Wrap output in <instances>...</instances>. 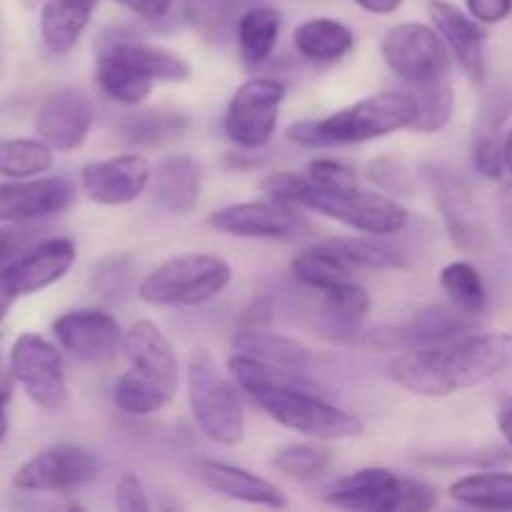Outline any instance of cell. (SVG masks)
I'll return each instance as SVG.
<instances>
[{
    "label": "cell",
    "mask_w": 512,
    "mask_h": 512,
    "mask_svg": "<svg viewBox=\"0 0 512 512\" xmlns=\"http://www.w3.org/2000/svg\"><path fill=\"white\" fill-rule=\"evenodd\" d=\"M290 268H293V275L300 283L313 290H320V293L353 275L350 265L325 240L313 245V248L300 250L293 258V263H290Z\"/></svg>",
    "instance_id": "35"
},
{
    "label": "cell",
    "mask_w": 512,
    "mask_h": 512,
    "mask_svg": "<svg viewBox=\"0 0 512 512\" xmlns=\"http://www.w3.org/2000/svg\"><path fill=\"white\" fill-rule=\"evenodd\" d=\"M153 180L150 163L138 153L115 155L108 160H93L80 170V188L98 205L135 203Z\"/></svg>",
    "instance_id": "17"
},
{
    "label": "cell",
    "mask_w": 512,
    "mask_h": 512,
    "mask_svg": "<svg viewBox=\"0 0 512 512\" xmlns=\"http://www.w3.org/2000/svg\"><path fill=\"white\" fill-rule=\"evenodd\" d=\"M5 403H8V393H5V390H0V443H3L5 435H8V415H5Z\"/></svg>",
    "instance_id": "49"
},
{
    "label": "cell",
    "mask_w": 512,
    "mask_h": 512,
    "mask_svg": "<svg viewBox=\"0 0 512 512\" xmlns=\"http://www.w3.org/2000/svg\"><path fill=\"white\" fill-rule=\"evenodd\" d=\"M512 363L510 333H470L430 348L400 350L388 363L390 380L425 398H448L503 373Z\"/></svg>",
    "instance_id": "1"
},
{
    "label": "cell",
    "mask_w": 512,
    "mask_h": 512,
    "mask_svg": "<svg viewBox=\"0 0 512 512\" xmlns=\"http://www.w3.org/2000/svg\"><path fill=\"white\" fill-rule=\"evenodd\" d=\"M98 0H45L40 10V38L53 55L75 48L88 28Z\"/></svg>",
    "instance_id": "25"
},
{
    "label": "cell",
    "mask_w": 512,
    "mask_h": 512,
    "mask_svg": "<svg viewBox=\"0 0 512 512\" xmlns=\"http://www.w3.org/2000/svg\"><path fill=\"white\" fill-rule=\"evenodd\" d=\"M208 225L218 233L250 240H290L310 230L295 205L273 198L225 205L208 215Z\"/></svg>",
    "instance_id": "14"
},
{
    "label": "cell",
    "mask_w": 512,
    "mask_h": 512,
    "mask_svg": "<svg viewBox=\"0 0 512 512\" xmlns=\"http://www.w3.org/2000/svg\"><path fill=\"white\" fill-rule=\"evenodd\" d=\"M263 190L268 198L295 205V208H308L360 233L378 235V238L400 233L410 220L408 208L388 195L365 193L360 188L328 190L315 185L308 175L288 173V170L268 175L263 180Z\"/></svg>",
    "instance_id": "3"
},
{
    "label": "cell",
    "mask_w": 512,
    "mask_h": 512,
    "mask_svg": "<svg viewBox=\"0 0 512 512\" xmlns=\"http://www.w3.org/2000/svg\"><path fill=\"white\" fill-rule=\"evenodd\" d=\"M473 165L483 178L500 180L505 168V138L500 135V120L483 115L473 138Z\"/></svg>",
    "instance_id": "39"
},
{
    "label": "cell",
    "mask_w": 512,
    "mask_h": 512,
    "mask_svg": "<svg viewBox=\"0 0 512 512\" xmlns=\"http://www.w3.org/2000/svg\"><path fill=\"white\" fill-rule=\"evenodd\" d=\"M323 310L335 333H355L360 328V323L368 318L370 295L363 285L353 283L350 278L340 280V283L323 290Z\"/></svg>",
    "instance_id": "33"
},
{
    "label": "cell",
    "mask_w": 512,
    "mask_h": 512,
    "mask_svg": "<svg viewBox=\"0 0 512 512\" xmlns=\"http://www.w3.org/2000/svg\"><path fill=\"white\" fill-rule=\"evenodd\" d=\"M325 503L365 512H423L438 505V493L423 480L400 478L388 468H363L335 480L325 493Z\"/></svg>",
    "instance_id": "9"
},
{
    "label": "cell",
    "mask_w": 512,
    "mask_h": 512,
    "mask_svg": "<svg viewBox=\"0 0 512 512\" xmlns=\"http://www.w3.org/2000/svg\"><path fill=\"white\" fill-rule=\"evenodd\" d=\"M283 100L285 85L275 78H250L238 85L223 118L230 143L245 150L265 148L278 128Z\"/></svg>",
    "instance_id": "10"
},
{
    "label": "cell",
    "mask_w": 512,
    "mask_h": 512,
    "mask_svg": "<svg viewBox=\"0 0 512 512\" xmlns=\"http://www.w3.org/2000/svg\"><path fill=\"white\" fill-rule=\"evenodd\" d=\"M93 105L78 90H58L40 103L35 115V133L58 153H73L93 128Z\"/></svg>",
    "instance_id": "18"
},
{
    "label": "cell",
    "mask_w": 512,
    "mask_h": 512,
    "mask_svg": "<svg viewBox=\"0 0 512 512\" xmlns=\"http://www.w3.org/2000/svg\"><path fill=\"white\" fill-rule=\"evenodd\" d=\"M193 75L188 60L178 53L140 43L118 33H103L95 58V80L110 100L120 105H140L155 83H183Z\"/></svg>",
    "instance_id": "4"
},
{
    "label": "cell",
    "mask_w": 512,
    "mask_h": 512,
    "mask_svg": "<svg viewBox=\"0 0 512 512\" xmlns=\"http://www.w3.org/2000/svg\"><path fill=\"white\" fill-rule=\"evenodd\" d=\"M53 333L60 348L80 363L105 365L123 350V330L118 320L103 310H73L55 318Z\"/></svg>",
    "instance_id": "16"
},
{
    "label": "cell",
    "mask_w": 512,
    "mask_h": 512,
    "mask_svg": "<svg viewBox=\"0 0 512 512\" xmlns=\"http://www.w3.org/2000/svg\"><path fill=\"white\" fill-rule=\"evenodd\" d=\"M115 3L133 10L138 18L150 20V23H158V20L168 18V15L173 13L175 5H178L180 0H115Z\"/></svg>",
    "instance_id": "45"
},
{
    "label": "cell",
    "mask_w": 512,
    "mask_h": 512,
    "mask_svg": "<svg viewBox=\"0 0 512 512\" xmlns=\"http://www.w3.org/2000/svg\"><path fill=\"white\" fill-rule=\"evenodd\" d=\"M10 245H13V235H10L8 230H0V260H3L5 255H8Z\"/></svg>",
    "instance_id": "50"
},
{
    "label": "cell",
    "mask_w": 512,
    "mask_h": 512,
    "mask_svg": "<svg viewBox=\"0 0 512 512\" xmlns=\"http://www.w3.org/2000/svg\"><path fill=\"white\" fill-rule=\"evenodd\" d=\"M173 395V390L160 385L158 380L130 368L128 373L115 380L113 403L120 413L130 415V418H145V415L160 413L173 400Z\"/></svg>",
    "instance_id": "32"
},
{
    "label": "cell",
    "mask_w": 512,
    "mask_h": 512,
    "mask_svg": "<svg viewBox=\"0 0 512 512\" xmlns=\"http://www.w3.org/2000/svg\"><path fill=\"white\" fill-rule=\"evenodd\" d=\"M188 118L178 110H133L118 123V138L133 148L160 145L183 135Z\"/></svg>",
    "instance_id": "31"
},
{
    "label": "cell",
    "mask_w": 512,
    "mask_h": 512,
    "mask_svg": "<svg viewBox=\"0 0 512 512\" xmlns=\"http://www.w3.org/2000/svg\"><path fill=\"white\" fill-rule=\"evenodd\" d=\"M53 168V148L43 140H5L0 143V175L5 178H35Z\"/></svg>",
    "instance_id": "37"
},
{
    "label": "cell",
    "mask_w": 512,
    "mask_h": 512,
    "mask_svg": "<svg viewBox=\"0 0 512 512\" xmlns=\"http://www.w3.org/2000/svg\"><path fill=\"white\" fill-rule=\"evenodd\" d=\"M270 463H273L275 470L288 475V478L308 483V480L320 478L330 468L333 450L323 445V440H318V443L288 445V448H280Z\"/></svg>",
    "instance_id": "38"
},
{
    "label": "cell",
    "mask_w": 512,
    "mask_h": 512,
    "mask_svg": "<svg viewBox=\"0 0 512 512\" xmlns=\"http://www.w3.org/2000/svg\"><path fill=\"white\" fill-rule=\"evenodd\" d=\"M293 45L310 63H335L353 50L355 33L343 20L310 18L293 30Z\"/></svg>",
    "instance_id": "26"
},
{
    "label": "cell",
    "mask_w": 512,
    "mask_h": 512,
    "mask_svg": "<svg viewBox=\"0 0 512 512\" xmlns=\"http://www.w3.org/2000/svg\"><path fill=\"white\" fill-rule=\"evenodd\" d=\"M423 178L433 190V198L453 243L468 253H480L488 245V228L480 218V208L468 183L453 170L438 168V165L423 168Z\"/></svg>",
    "instance_id": "15"
},
{
    "label": "cell",
    "mask_w": 512,
    "mask_h": 512,
    "mask_svg": "<svg viewBox=\"0 0 512 512\" xmlns=\"http://www.w3.org/2000/svg\"><path fill=\"white\" fill-rule=\"evenodd\" d=\"M100 460L80 445H53L25 460L13 473V488L23 493H70L93 483Z\"/></svg>",
    "instance_id": "13"
},
{
    "label": "cell",
    "mask_w": 512,
    "mask_h": 512,
    "mask_svg": "<svg viewBox=\"0 0 512 512\" xmlns=\"http://www.w3.org/2000/svg\"><path fill=\"white\" fill-rule=\"evenodd\" d=\"M115 505L125 512H148L150 500L145 493L143 483L138 480V475L125 473L123 478L115 485Z\"/></svg>",
    "instance_id": "43"
},
{
    "label": "cell",
    "mask_w": 512,
    "mask_h": 512,
    "mask_svg": "<svg viewBox=\"0 0 512 512\" xmlns=\"http://www.w3.org/2000/svg\"><path fill=\"white\" fill-rule=\"evenodd\" d=\"M468 13L483 25H498L512 13V0H465Z\"/></svg>",
    "instance_id": "44"
},
{
    "label": "cell",
    "mask_w": 512,
    "mask_h": 512,
    "mask_svg": "<svg viewBox=\"0 0 512 512\" xmlns=\"http://www.w3.org/2000/svg\"><path fill=\"white\" fill-rule=\"evenodd\" d=\"M428 13L435 30L448 45L450 55L460 63V68L468 73L473 83H483L485 43H488V33H485L483 23L475 20L470 13H465V10H460L458 5L448 3V0H433L428 5Z\"/></svg>",
    "instance_id": "20"
},
{
    "label": "cell",
    "mask_w": 512,
    "mask_h": 512,
    "mask_svg": "<svg viewBox=\"0 0 512 512\" xmlns=\"http://www.w3.org/2000/svg\"><path fill=\"white\" fill-rule=\"evenodd\" d=\"M250 398L283 428L315 440H350L365 433L358 415L330 405L318 390L303 388H255Z\"/></svg>",
    "instance_id": "8"
},
{
    "label": "cell",
    "mask_w": 512,
    "mask_h": 512,
    "mask_svg": "<svg viewBox=\"0 0 512 512\" xmlns=\"http://www.w3.org/2000/svg\"><path fill=\"white\" fill-rule=\"evenodd\" d=\"M75 243L68 238H50L5 268L18 295H33L50 288L68 275L75 263Z\"/></svg>",
    "instance_id": "22"
},
{
    "label": "cell",
    "mask_w": 512,
    "mask_h": 512,
    "mask_svg": "<svg viewBox=\"0 0 512 512\" xmlns=\"http://www.w3.org/2000/svg\"><path fill=\"white\" fill-rule=\"evenodd\" d=\"M418 100L410 90H383L368 95L338 113L320 120H303L288 128L290 143L303 148H333L385 138L398 130L413 128Z\"/></svg>",
    "instance_id": "5"
},
{
    "label": "cell",
    "mask_w": 512,
    "mask_h": 512,
    "mask_svg": "<svg viewBox=\"0 0 512 512\" xmlns=\"http://www.w3.org/2000/svg\"><path fill=\"white\" fill-rule=\"evenodd\" d=\"M480 315L463 313L450 305H433L398 325H380L365 335V343L383 350H415L450 343L478 330Z\"/></svg>",
    "instance_id": "12"
},
{
    "label": "cell",
    "mask_w": 512,
    "mask_h": 512,
    "mask_svg": "<svg viewBox=\"0 0 512 512\" xmlns=\"http://www.w3.org/2000/svg\"><path fill=\"white\" fill-rule=\"evenodd\" d=\"M130 283H133V263L128 255H110V258L100 260L90 278L95 295L105 300L128 298Z\"/></svg>",
    "instance_id": "40"
},
{
    "label": "cell",
    "mask_w": 512,
    "mask_h": 512,
    "mask_svg": "<svg viewBox=\"0 0 512 512\" xmlns=\"http://www.w3.org/2000/svg\"><path fill=\"white\" fill-rule=\"evenodd\" d=\"M233 348L238 355L245 358L260 360L268 365H280V368H295V370H310L313 365V355L305 345L298 340L285 338V335L268 333L263 328H243L235 333Z\"/></svg>",
    "instance_id": "27"
},
{
    "label": "cell",
    "mask_w": 512,
    "mask_h": 512,
    "mask_svg": "<svg viewBox=\"0 0 512 512\" xmlns=\"http://www.w3.org/2000/svg\"><path fill=\"white\" fill-rule=\"evenodd\" d=\"M18 290L13 288V283H10L8 273L5 270H0V323L5 320V315H8V310L13 308V303L18 300Z\"/></svg>",
    "instance_id": "46"
},
{
    "label": "cell",
    "mask_w": 512,
    "mask_h": 512,
    "mask_svg": "<svg viewBox=\"0 0 512 512\" xmlns=\"http://www.w3.org/2000/svg\"><path fill=\"white\" fill-rule=\"evenodd\" d=\"M185 383L190 413L205 438L225 448L238 445L245 435L243 405L208 348H195L190 353Z\"/></svg>",
    "instance_id": "6"
},
{
    "label": "cell",
    "mask_w": 512,
    "mask_h": 512,
    "mask_svg": "<svg viewBox=\"0 0 512 512\" xmlns=\"http://www.w3.org/2000/svg\"><path fill=\"white\" fill-rule=\"evenodd\" d=\"M233 268L215 253H183L165 260L140 283L138 295L148 305H200L223 293Z\"/></svg>",
    "instance_id": "7"
},
{
    "label": "cell",
    "mask_w": 512,
    "mask_h": 512,
    "mask_svg": "<svg viewBox=\"0 0 512 512\" xmlns=\"http://www.w3.org/2000/svg\"><path fill=\"white\" fill-rule=\"evenodd\" d=\"M440 288L445 290L450 303L460 308L463 313L480 315L488 303V290H485L483 275L478 268L465 260H455V263L445 265L440 270Z\"/></svg>",
    "instance_id": "36"
},
{
    "label": "cell",
    "mask_w": 512,
    "mask_h": 512,
    "mask_svg": "<svg viewBox=\"0 0 512 512\" xmlns=\"http://www.w3.org/2000/svg\"><path fill=\"white\" fill-rule=\"evenodd\" d=\"M198 478L215 495L238 500V503L260 505V508H285L288 505V498H285L278 485L268 483L265 478L245 468H238V465L203 460L198 465Z\"/></svg>",
    "instance_id": "23"
},
{
    "label": "cell",
    "mask_w": 512,
    "mask_h": 512,
    "mask_svg": "<svg viewBox=\"0 0 512 512\" xmlns=\"http://www.w3.org/2000/svg\"><path fill=\"white\" fill-rule=\"evenodd\" d=\"M153 195L165 210L178 215L193 213L195 205L200 200V185H203V175H200L198 160L190 155H168L160 160L153 170Z\"/></svg>",
    "instance_id": "24"
},
{
    "label": "cell",
    "mask_w": 512,
    "mask_h": 512,
    "mask_svg": "<svg viewBox=\"0 0 512 512\" xmlns=\"http://www.w3.org/2000/svg\"><path fill=\"white\" fill-rule=\"evenodd\" d=\"M250 5L253 0H180L185 20L208 43H225L235 35V25Z\"/></svg>",
    "instance_id": "29"
},
{
    "label": "cell",
    "mask_w": 512,
    "mask_h": 512,
    "mask_svg": "<svg viewBox=\"0 0 512 512\" xmlns=\"http://www.w3.org/2000/svg\"><path fill=\"white\" fill-rule=\"evenodd\" d=\"M365 178L378 190L388 195H413L415 193V175L410 173L403 160H395L390 155H378L365 168Z\"/></svg>",
    "instance_id": "41"
},
{
    "label": "cell",
    "mask_w": 512,
    "mask_h": 512,
    "mask_svg": "<svg viewBox=\"0 0 512 512\" xmlns=\"http://www.w3.org/2000/svg\"><path fill=\"white\" fill-rule=\"evenodd\" d=\"M388 68L408 85L418 100L415 133H438L453 118V65L450 50L435 25L400 23L380 40Z\"/></svg>",
    "instance_id": "2"
},
{
    "label": "cell",
    "mask_w": 512,
    "mask_h": 512,
    "mask_svg": "<svg viewBox=\"0 0 512 512\" xmlns=\"http://www.w3.org/2000/svg\"><path fill=\"white\" fill-rule=\"evenodd\" d=\"M450 498L475 510H512V473L485 470L465 475L450 485Z\"/></svg>",
    "instance_id": "30"
},
{
    "label": "cell",
    "mask_w": 512,
    "mask_h": 512,
    "mask_svg": "<svg viewBox=\"0 0 512 512\" xmlns=\"http://www.w3.org/2000/svg\"><path fill=\"white\" fill-rule=\"evenodd\" d=\"M123 355L130 368L158 380L168 390L180 385V360L170 340L153 320H138L123 333Z\"/></svg>",
    "instance_id": "21"
},
{
    "label": "cell",
    "mask_w": 512,
    "mask_h": 512,
    "mask_svg": "<svg viewBox=\"0 0 512 512\" xmlns=\"http://www.w3.org/2000/svg\"><path fill=\"white\" fill-rule=\"evenodd\" d=\"M498 428H500V433H503L505 443H508L512 448V395L500 400V405H498Z\"/></svg>",
    "instance_id": "47"
},
{
    "label": "cell",
    "mask_w": 512,
    "mask_h": 512,
    "mask_svg": "<svg viewBox=\"0 0 512 512\" xmlns=\"http://www.w3.org/2000/svg\"><path fill=\"white\" fill-rule=\"evenodd\" d=\"M325 243L350 265V270H390V268H405L408 258L400 248L373 238H328Z\"/></svg>",
    "instance_id": "34"
},
{
    "label": "cell",
    "mask_w": 512,
    "mask_h": 512,
    "mask_svg": "<svg viewBox=\"0 0 512 512\" xmlns=\"http://www.w3.org/2000/svg\"><path fill=\"white\" fill-rule=\"evenodd\" d=\"M305 175H308L315 185H320V188H328V190L358 188V173H355L350 165L340 163V160H333V158L310 160Z\"/></svg>",
    "instance_id": "42"
},
{
    "label": "cell",
    "mask_w": 512,
    "mask_h": 512,
    "mask_svg": "<svg viewBox=\"0 0 512 512\" xmlns=\"http://www.w3.org/2000/svg\"><path fill=\"white\" fill-rule=\"evenodd\" d=\"M505 168L512 173V128H510V133L505 135Z\"/></svg>",
    "instance_id": "51"
},
{
    "label": "cell",
    "mask_w": 512,
    "mask_h": 512,
    "mask_svg": "<svg viewBox=\"0 0 512 512\" xmlns=\"http://www.w3.org/2000/svg\"><path fill=\"white\" fill-rule=\"evenodd\" d=\"M280 28H283V15L278 8L265 3L250 5L235 25L240 58L248 65H263L278 45Z\"/></svg>",
    "instance_id": "28"
},
{
    "label": "cell",
    "mask_w": 512,
    "mask_h": 512,
    "mask_svg": "<svg viewBox=\"0 0 512 512\" xmlns=\"http://www.w3.org/2000/svg\"><path fill=\"white\" fill-rule=\"evenodd\" d=\"M353 3L373 15H390L403 5V0H353Z\"/></svg>",
    "instance_id": "48"
},
{
    "label": "cell",
    "mask_w": 512,
    "mask_h": 512,
    "mask_svg": "<svg viewBox=\"0 0 512 512\" xmlns=\"http://www.w3.org/2000/svg\"><path fill=\"white\" fill-rule=\"evenodd\" d=\"M10 373L38 408L60 413L68 403L65 365L55 345L35 333L18 335L10 348Z\"/></svg>",
    "instance_id": "11"
},
{
    "label": "cell",
    "mask_w": 512,
    "mask_h": 512,
    "mask_svg": "<svg viewBox=\"0 0 512 512\" xmlns=\"http://www.w3.org/2000/svg\"><path fill=\"white\" fill-rule=\"evenodd\" d=\"M75 200V188L65 178H15L0 183V220L25 223L48 218L68 210Z\"/></svg>",
    "instance_id": "19"
}]
</instances>
